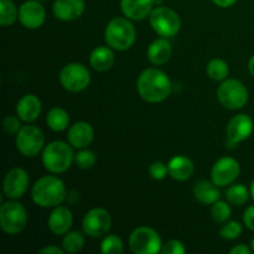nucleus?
Returning a JSON list of instances; mask_svg holds the SVG:
<instances>
[{
    "label": "nucleus",
    "instance_id": "obj_38",
    "mask_svg": "<svg viewBox=\"0 0 254 254\" xmlns=\"http://www.w3.org/2000/svg\"><path fill=\"white\" fill-rule=\"evenodd\" d=\"M40 254H64V250H61L60 247H55V246H51V247H45L42 248L39 252Z\"/></svg>",
    "mask_w": 254,
    "mask_h": 254
},
{
    "label": "nucleus",
    "instance_id": "obj_44",
    "mask_svg": "<svg viewBox=\"0 0 254 254\" xmlns=\"http://www.w3.org/2000/svg\"><path fill=\"white\" fill-rule=\"evenodd\" d=\"M37 1H40V0H37Z\"/></svg>",
    "mask_w": 254,
    "mask_h": 254
},
{
    "label": "nucleus",
    "instance_id": "obj_9",
    "mask_svg": "<svg viewBox=\"0 0 254 254\" xmlns=\"http://www.w3.org/2000/svg\"><path fill=\"white\" fill-rule=\"evenodd\" d=\"M60 82L67 91L81 92L89 86L91 73L83 64H68L62 68L60 73Z\"/></svg>",
    "mask_w": 254,
    "mask_h": 254
},
{
    "label": "nucleus",
    "instance_id": "obj_15",
    "mask_svg": "<svg viewBox=\"0 0 254 254\" xmlns=\"http://www.w3.org/2000/svg\"><path fill=\"white\" fill-rule=\"evenodd\" d=\"M46 19V11L37 0L25 1L19 9V20L26 29H39Z\"/></svg>",
    "mask_w": 254,
    "mask_h": 254
},
{
    "label": "nucleus",
    "instance_id": "obj_25",
    "mask_svg": "<svg viewBox=\"0 0 254 254\" xmlns=\"http://www.w3.org/2000/svg\"><path fill=\"white\" fill-rule=\"evenodd\" d=\"M46 123L54 131H62L67 128L69 123V117L64 109L55 107L47 113Z\"/></svg>",
    "mask_w": 254,
    "mask_h": 254
},
{
    "label": "nucleus",
    "instance_id": "obj_3",
    "mask_svg": "<svg viewBox=\"0 0 254 254\" xmlns=\"http://www.w3.org/2000/svg\"><path fill=\"white\" fill-rule=\"evenodd\" d=\"M135 27L129 20L123 17H116L107 25L104 37L111 49L126 51L133 46L135 41Z\"/></svg>",
    "mask_w": 254,
    "mask_h": 254
},
{
    "label": "nucleus",
    "instance_id": "obj_37",
    "mask_svg": "<svg viewBox=\"0 0 254 254\" xmlns=\"http://www.w3.org/2000/svg\"><path fill=\"white\" fill-rule=\"evenodd\" d=\"M243 221H245V225L247 226V228H250L251 231H254V206H250L246 210Z\"/></svg>",
    "mask_w": 254,
    "mask_h": 254
},
{
    "label": "nucleus",
    "instance_id": "obj_24",
    "mask_svg": "<svg viewBox=\"0 0 254 254\" xmlns=\"http://www.w3.org/2000/svg\"><path fill=\"white\" fill-rule=\"evenodd\" d=\"M171 45L165 39H158L149 46L148 59L154 64H164L171 57Z\"/></svg>",
    "mask_w": 254,
    "mask_h": 254
},
{
    "label": "nucleus",
    "instance_id": "obj_34",
    "mask_svg": "<svg viewBox=\"0 0 254 254\" xmlns=\"http://www.w3.org/2000/svg\"><path fill=\"white\" fill-rule=\"evenodd\" d=\"M168 173V165H165V164L161 163V161H155V163H153L149 166V174H150L151 178L155 179V180H163V179L166 178Z\"/></svg>",
    "mask_w": 254,
    "mask_h": 254
},
{
    "label": "nucleus",
    "instance_id": "obj_18",
    "mask_svg": "<svg viewBox=\"0 0 254 254\" xmlns=\"http://www.w3.org/2000/svg\"><path fill=\"white\" fill-rule=\"evenodd\" d=\"M41 113V102L34 94H26L17 102L16 114L21 121L26 123L36 121Z\"/></svg>",
    "mask_w": 254,
    "mask_h": 254
},
{
    "label": "nucleus",
    "instance_id": "obj_2",
    "mask_svg": "<svg viewBox=\"0 0 254 254\" xmlns=\"http://www.w3.org/2000/svg\"><path fill=\"white\" fill-rule=\"evenodd\" d=\"M31 196L40 207H56L66 198V188L64 181L56 176H44L32 186Z\"/></svg>",
    "mask_w": 254,
    "mask_h": 254
},
{
    "label": "nucleus",
    "instance_id": "obj_22",
    "mask_svg": "<svg viewBox=\"0 0 254 254\" xmlns=\"http://www.w3.org/2000/svg\"><path fill=\"white\" fill-rule=\"evenodd\" d=\"M193 195L198 202L203 205H213L220 200V191L218 186L215 183H210L207 180H201L196 183L193 188Z\"/></svg>",
    "mask_w": 254,
    "mask_h": 254
},
{
    "label": "nucleus",
    "instance_id": "obj_4",
    "mask_svg": "<svg viewBox=\"0 0 254 254\" xmlns=\"http://www.w3.org/2000/svg\"><path fill=\"white\" fill-rule=\"evenodd\" d=\"M73 160L74 155L71 146L64 141H52L42 153V163L45 168L54 174L64 173L68 170Z\"/></svg>",
    "mask_w": 254,
    "mask_h": 254
},
{
    "label": "nucleus",
    "instance_id": "obj_21",
    "mask_svg": "<svg viewBox=\"0 0 254 254\" xmlns=\"http://www.w3.org/2000/svg\"><path fill=\"white\" fill-rule=\"evenodd\" d=\"M169 175L178 181H186L192 176L195 166L188 156L178 155L169 161Z\"/></svg>",
    "mask_w": 254,
    "mask_h": 254
},
{
    "label": "nucleus",
    "instance_id": "obj_7",
    "mask_svg": "<svg viewBox=\"0 0 254 254\" xmlns=\"http://www.w3.org/2000/svg\"><path fill=\"white\" fill-rule=\"evenodd\" d=\"M150 25L154 31L164 37H173L179 32L181 27L180 16L165 6H159L154 9L150 14Z\"/></svg>",
    "mask_w": 254,
    "mask_h": 254
},
{
    "label": "nucleus",
    "instance_id": "obj_23",
    "mask_svg": "<svg viewBox=\"0 0 254 254\" xmlns=\"http://www.w3.org/2000/svg\"><path fill=\"white\" fill-rule=\"evenodd\" d=\"M89 62L96 71H108L114 64V54L109 47L99 46L93 50L89 57Z\"/></svg>",
    "mask_w": 254,
    "mask_h": 254
},
{
    "label": "nucleus",
    "instance_id": "obj_36",
    "mask_svg": "<svg viewBox=\"0 0 254 254\" xmlns=\"http://www.w3.org/2000/svg\"><path fill=\"white\" fill-rule=\"evenodd\" d=\"M161 253L164 254H184L185 253V247L180 241L171 240L166 242L161 248Z\"/></svg>",
    "mask_w": 254,
    "mask_h": 254
},
{
    "label": "nucleus",
    "instance_id": "obj_40",
    "mask_svg": "<svg viewBox=\"0 0 254 254\" xmlns=\"http://www.w3.org/2000/svg\"><path fill=\"white\" fill-rule=\"evenodd\" d=\"M212 1L220 7H230L232 6L237 0H212Z\"/></svg>",
    "mask_w": 254,
    "mask_h": 254
},
{
    "label": "nucleus",
    "instance_id": "obj_5",
    "mask_svg": "<svg viewBox=\"0 0 254 254\" xmlns=\"http://www.w3.org/2000/svg\"><path fill=\"white\" fill-rule=\"evenodd\" d=\"M27 223L26 208L19 202L7 201L0 207V227L7 235H17Z\"/></svg>",
    "mask_w": 254,
    "mask_h": 254
},
{
    "label": "nucleus",
    "instance_id": "obj_42",
    "mask_svg": "<svg viewBox=\"0 0 254 254\" xmlns=\"http://www.w3.org/2000/svg\"><path fill=\"white\" fill-rule=\"evenodd\" d=\"M251 195H252V197L254 198V180L252 181V184H251Z\"/></svg>",
    "mask_w": 254,
    "mask_h": 254
},
{
    "label": "nucleus",
    "instance_id": "obj_16",
    "mask_svg": "<svg viewBox=\"0 0 254 254\" xmlns=\"http://www.w3.org/2000/svg\"><path fill=\"white\" fill-rule=\"evenodd\" d=\"M83 0H56L54 4L55 16L62 21H72L83 14Z\"/></svg>",
    "mask_w": 254,
    "mask_h": 254
},
{
    "label": "nucleus",
    "instance_id": "obj_14",
    "mask_svg": "<svg viewBox=\"0 0 254 254\" xmlns=\"http://www.w3.org/2000/svg\"><path fill=\"white\" fill-rule=\"evenodd\" d=\"M253 131V121L247 114H238L227 126V145L231 146L250 138Z\"/></svg>",
    "mask_w": 254,
    "mask_h": 254
},
{
    "label": "nucleus",
    "instance_id": "obj_28",
    "mask_svg": "<svg viewBox=\"0 0 254 254\" xmlns=\"http://www.w3.org/2000/svg\"><path fill=\"white\" fill-rule=\"evenodd\" d=\"M226 197H227L228 202H231L235 206H242L250 198V192H248L247 188L245 185H232L228 188V190L226 191Z\"/></svg>",
    "mask_w": 254,
    "mask_h": 254
},
{
    "label": "nucleus",
    "instance_id": "obj_1",
    "mask_svg": "<svg viewBox=\"0 0 254 254\" xmlns=\"http://www.w3.org/2000/svg\"><path fill=\"white\" fill-rule=\"evenodd\" d=\"M138 93L149 103H159L165 101L171 92V82L163 71L148 68L141 72L136 82Z\"/></svg>",
    "mask_w": 254,
    "mask_h": 254
},
{
    "label": "nucleus",
    "instance_id": "obj_19",
    "mask_svg": "<svg viewBox=\"0 0 254 254\" xmlns=\"http://www.w3.org/2000/svg\"><path fill=\"white\" fill-rule=\"evenodd\" d=\"M72 222H73V218H72L71 211L67 207L59 206L50 215L49 228L56 236L66 235L71 228Z\"/></svg>",
    "mask_w": 254,
    "mask_h": 254
},
{
    "label": "nucleus",
    "instance_id": "obj_31",
    "mask_svg": "<svg viewBox=\"0 0 254 254\" xmlns=\"http://www.w3.org/2000/svg\"><path fill=\"white\" fill-rule=\"evenodd\" d=\"M211 216L216 223L227 222L228 218L231 217V207L223 201H217L211 208Z\"/></svg>",
    "mask_w": 254,
    "mask_h": 254
},
{
    "label": "nucleus",
    "instance_id": "obj_32",
    "mask_svg": "<svg viewBox=\"0 0 254 254\" xmlns=\"http://www.w3.org/2000/svg\"><path fill=\"white\" fill-rule=\"evenodd\" d=\"M96 155L91 150H81L74 155V163L79 169H91L96 164Z\"/></svg>",
    "mask_w": 254,
    "mask_h": 254
},
{
    "label": "nucleus",
    "instance_id": "obj_33",
    "mask_svg": "<svg viewBox=\"0 0 254 254\" xmlns=\"http://www.w3.org/2000/svg\"><path fill=\"white\" fill-rule=\"evenodd\" d=\"M242 233V226H241L240 222L237 221H231V222H227L220 231V236L225 240L232 241L238 238Z\"/></svg>",
    "mask_w": 254,
    "mask_h": 254
},
{
    "label": "nucleus",
    "instance_id": "obj_12",
    "mask_svg": "<svg viewBox=\"0 0 254 254\" xmlns=\"http://www.w3.org/2000/svg\"><path fill=\"white\" fill-rule=\"evenodd\" d=\"M240 173V163L236 159L227 156L216 161L211 171V179L218 188H225L236 181Z\"/></svg>",
    "mask_w": 254,
    "mask_h": 254
},
{
    "label": "nucleus",
    "instance_id": "obj_17",
    "mask_svg": "<svg viewBox=\"0 0 254 254\" xmlns=\"http://www.w3.org/2000/svg\"><path fill=\"white\" fill-rule=\"evenodd\" d=\"M67 138L73 148L84 149L93 141V128L91 127V124L86 123V122H77L69 128Z\"/></svg>",
    "mask_w": 254,
    "mask_h": 254
},
{
    "label": "nucleus",
    "instance_id": "obj_13",
    "mask_svg": "<svg viewBox=\"0 0 254 254\" xmlns=\"http://www.w3.org/2000/svg\"><path fill=\"white\" fill-rule=\"evenodd\" d=\"M29 188V175L20 168L11 169L4 178V193L6 197L16 200L25 195Z\"/></svg>",
    "mask_w": 254,
    "mask_h": 254
},
{
    "label": "nucleus",
    "instance_id": "obj_8",
    "mask_svg": "<svg viewBox=\"0 0 254 254\" xmlns=\"http://www.w3.org/2000/svg\"><path fill=\"white\" fill-rule=\"evenodd\" d=\"M129 246L135 254H155L163 248L159 233L149 227H139L134 230L129 237Z\"/></svg>",
    "mask_w": 254,
    "mask_h": 254
},
{
    "label": "nucleus",
    "instance_id": "obj_29",
    "mask_svg": "<svg viewBox=\"0 0 254 254\" xmlns=\"http://www.w3.org/2000/svg\"><path fill=\"white\" fill-rule=\"evenodd\" d=\"M84 246V237L82 233L73 231V232H67L62 241V247L64 252L67 253H77L82 251Z\"/></svg>",
    "mask_w": 254,
    "mask_h": 254
},
{
    "label": "nucleus",
    "instance_id": "obj_43",
    "mask_svg": "<svg viewBox=\"0 0 254 254\" xmlns=\"http://www.w3.org/2000/svg\"><path fill=\"white\" fill-rule=\"evenodd\" d=\"M251 245H252V250H253V252H254V238L252 240V243H251Z\"/></svg>",
    "mask_w": 254,
    "mask_h": 254
},
{
    "label": "nucleus",
    "instance_id": "obj_20",
    "mask_svg": "<svg viewBox=\"0 0 254 254\" xmlns=\"http://www.w3.org/2000/svg\"><path fill=\"white\" fill-rule=\"evenodd\" d=\"M154 0H122L124 15L131 20H143L153 11Z\"/></svg>",
    "mask_w": 254,
    "mask_h": 254
},
{
    "label": "nucleus",
    "instance_id": "obj_11",
    "mask_svg": "<svg viewBox=\"0 0 254 254\" xmlns=\"http://www.w3.org/2000/svg\"><path fill=\"white\" fill-rule=\"evenodd\" d=\"M83 231L89 237L99 238L107 235L112 227L111 215L104 208H93L83 218Z\"/></svg>",
    "mask_w": 254,
    "mask_h": 254
},
{
    "label": "nucleus",
    "instance_id": "obj_30",
    "mask_svg": "<svg viewBox=\"0 0 254 254\" xmlns=\"http://www.w3.org/2000/svg\"><path fill=\"white\" fill-rule=\"evenodd\" d=\"M101 251L104 254H121L124 252V245L117 236H107L102 242Z\"/></svg>",
    "mask_w": 254,
    "mask_h": 254
},
{
    "label": "nucleus",
    "instance_id": "obj_10",
    "mask_svg": "<svg viewBox=\"0 0 254 254\" xmlns=\"http://www.w3.org/2000/svg\"><path fill=\"white\" fill-rule=\"evenodd\" d=\"M16 148L24 156L37 155L44 148V133L35 126H24L16 134Z\"/></svg>",
    "mask_w": 254,
    "mask_h": 254
},
{
    "label": "nucleus",
    "instance_id": "obj_35",
    "mask_svg": "<svg viewBox=\"0 0 254 254\" xmlns=\"http://www.w3.org/2000/svg\"><path fill=\"white\" fill-rule=\"evenodd\" d=\"M20 118H16L15 116H7L2 122V128H4L5 133L9 135H14V134L19 133L20 128Z\"/></svg>",
    "mask_w": 254,
    "mask_h": 254
},
{
    "label": "nucleus",
    "instance_id": "obj_6",
    "mask_svg": "<svg viewBox=\"0 0 254 254\" xmlns=\"http://www.w3.org/2000/svg\"><path fill=\"white\" fill-rule=\"evenodd\" d=\"M217 99L225 108L240 109L248 101L247 88L238 79H226L218 87Z\"/></svg>",
    "mask_w": 254,
    "mask_h": 254
},
{
    "label": "nucleus",
    "instance_id": "obj_26",
    "mask_svg": "<svg viewBox=\"0 0 254 254\" xmlns=\"http://www.w3.org/2000/svg\"><path fill=\"white\" fill-rule=\"evenodd\" d=\"M19 17V10L11 0H0V24L7 27L14 24Z\"/></svg>",
    "mask_w": 254,
    "mask_h": 254
},
{
    "label": "nucleus",
    "instance_id": "obj_41",
    "mask_svg": "<svg viewBox=\"0 0 254 254\" xmlns=\"http://www.w3.org/2000/svg\"><path fill=\"white\" fill-rule=\"evenodd\" d=\"M248 69H250L251 74L254 77V56L250 60V64H248Z\"/></svg>",
    "mask_w": 254,
    "mask_h": 254
},
{
    "label": "nucleus",
    "instance_id": "obj_27",
    "mask_svg": "<svg viewBox=\"0 0 254 254\" xmlns=\"http://www.w3.org/2000/svg\"><path fill=\"white\" fill-rule=\"evenodd\" d=\"M206 72H207L208 77H211L215 81H223V79L227 78L230 68L223 60L213 59L207 64Z\"/></svg>",
    "mask_w": 254,
    "mask_h": 254
},
{
    "label": "nucleus",
    "instance_id": "obj_39",
    "mask_svg": "<svg viewBox=\"0 0 254 254\" xmlns=\"http://www.w3.org/2000/svg\"><path fill=\"white\" fill-rule=\"evenodd\" d=\"M251 250L245 245H240V246H236L231 250V254H250Z\"/></svg>",
    "mask_w": 254,
    "mask_h": 254
}]
</instances>
